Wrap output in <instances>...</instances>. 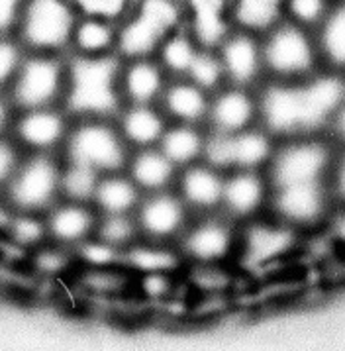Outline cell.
Masks as SVG:
<instances>
[{
	"label": "cell",
	"mask_w": 345,
	"mask_h": 351,
	"mask_svg": "<svg viewBox=\"0 0 345 351\" xmlns=\"http://www.w3.org/2000/svg\"><path fill=\"white\" fill-rule=\"evenodd\" d=\"M345 100V75L320 69L302 81H265L257 88L259 126L275 140L326 134Z\"/></svg>",
	"instance_id": "cell-1"
},
{
	"label": "cell",
	"mask_w": 345,
	"mask_h": 351,
	"mask_svg": "<svg viewBox=\"0 0 345 351\" xmlns=\"http://www.w3.org/2000/svg\"><path fill=\"white\" fill-rule=\"evenodd\" d=\"M122 57L73 56L63 108L73 118H116L122 110L120 77Z\"/></svg>",
	"instance_id": "cell-2"
},
{
	"label": "cell",
	"mask_w": 345,
	"mask_h": 351,
	"mask_svg": "<svg viewBox=\"0 0 345 351\" xmlns=\"http://www.w3.org/2000/svg\"><path fill=\"white\" fill-rule=\"evenodd\" d=\"M337 152L340 149L326 134L276 140L273 157L265 167L271 191L290 184L330 183Z\"/></svg>",
	"instance_id": "cell-3"
},
{
	"label": "cell",
	"mask_w": 345,
	"mask_h": 351,
	"mask_svg": "<svg viewBox=\"0 0 345 351\" xmlns=\"http://www.w3.org/2000/svg\"><path fill=\"white\" fill-rule=\"evenodd\" d=\"M261 51L265 81H302L322 69L314 32L285 18L261 34Z\"/></svg>",
	"instance_id": "cell-4"
},
{
	"label": "cell",
	"mask_w": 345,
	"mask_h": 351,
	"mask_svg": "<svg viewBox=\"0 0 345 351\" xmlns=\"http://www.w3.org/2000/svg\"><path fill=\"white\" fill-rule=\"evenodd\" d=\"M63 161L79 163L108 175L126 171L132 147L114 118H77L63 143Z\"/></svg>",
	"instance_id": "cell-5"
},
{
	"label": "cell",
	"mask_w": 345,
	"mask_h": 351,
	"mask_svg": "<svg viewBox=\"0 0 345 351\" xmlns=\"http://www.w3.org/2000/svg\"><path fill=\"white\" fill-rule=\"evenodd\" d=\"M185 24L182 0H134L120 20L118 56H155L169 34Z\"/></svg>",
	"instance_id": "cell-6"
},
{
	"label": "cell",
	"mask_w": 345,
	"mask_h": 351,
	"mask_svg": "<svg viewBox=\"0 0 345 351\" xmlns=\"http://www.w3.org/2000/svg\"><path fill=\"white\" fill-rule=\"evenodd\" d=\"M79 10L71 0H24L14 36L29 53L69 49Z\"/></svg>",
	"instance_id": "cell-7"
},
{
	"label": "cell",
	"mask_w": 345,
	"mask_h": 351,
	"mask_svg": "<svg viewBox=\"0 0 345 351\" xmlns=\"http://www.w3.org/2000/svg\"><path fill=\"white\" fill-rule=\"evenodd\" d=\"M69 61L61 53H29L8 86V102L14 112L59 106L65 100Z\"/></svg>",
	"instance_id": "cell-8"
},
{
	"label": "cell",
	"mask_w": 345,
	"mask_h": 351,
	"mask_svg": "<svg viewBox=\"0 0 345 351\" xmlns=\"http://www.w3.org/2000/svg\"><path fill=\"white\" fill-rule=\"evenodd\" d=\"M61 157L53 154H29L20 159L0 197L14 212L45 214L61 200Z\"/></svg>",
	"instance_id": "cell-9"
},
{
	"label": "cell",
	"mask_w": 345,
	"mask_h": 351,
	"mask_svg": "<svg viewBox=\"0 0 345 351\" xmlns=\"http://www.w3.org/2000/svg\"><path fill=\"white\" fill-rule=\"evenodd\" d=\"M187 263H234L239 255V226L222 212L194 216L179 239Z\"/></svg>",
	"instance_id": "cell-10"
},
{
	"label": "cell",
	"mask_w": 345,
	"mask_h": 351,
	"mask_svg": "<svg viewBox=\"0 0 345 351\" xmlns=\"http://www.w3.org/2000/svg\"><path fill=\"white\" fill-rule=\"evenodd\" d=\"M335 200L330 183L290 184L271 191L267 212L278 222L298 230L300 234L314 232L330 220Z\"/></svg>",
	"instance_id": "cell-11"
},
{
	"label": "cell",
	"mask_w": 345,
	"mask_h": 351,
	"mask_svg": "<svg viewBox=\"0 0 345 351\" xmlns=\"http://www.w3.org/2000/svg\"><path fill=\"white\" fill-rule=\"evenodd\" d=\"M276 140L261 126H253L237 134L208 132L204 157L222 173L230 171H265L275 152Z\"/></svg>",
	"instance_id": "cell-12"
},
{
	"label": "cell",
	"mask_w": 345,
	"mask_h": 351,
	"mask_svg": "<svg viewBox=\"0 0 345 351\" xmlns=\"http://www.w3.org/2000/svg\"><path fill=\"white\" fill-rule=\"evenodd\" d=\"M304 234L278 222L269 212L239 226V255L237 265L253 261L255 265H269L296 252Z\"/></svg>",
	"instance_id": "cell-13"
},
{
	"label": "cell",
	"mask_w": 345,
	"mask_h": 351,
	"mask_svg": "<svg viewBox=\"0 0 345 351\" xmlns=\"http://www.w3.org/2000/svg\"><path fill=\"white\" fill-rule=\"evenodd\" d=\"M193 218L194 214L175 189L143 195L136 210L141 238L165 243H179Z\"/></svg>",
	"instance_id": "cell-14"
},
{
	"label": "cell",
	"mask_w": 345,
	"mask_h": 351,
	"mask_svg": "<svg viewBox=\"0 0 345 351\" xmlns=\"http://www.w3.org/2000/svg\"><path fill=\"white\" fill-rule=\"evenodd\" d=\"M220 57L222 69L228 84L259 88L265 81L263 73L261 36L249 29L232 28L214 45Z\"/></svg>",
	"instance_id": "cell-15"
},
{
	"label": "cell",
	"mask_w": 345,
	"mask_h": 351,
	"mask_svg": "<svg viewBox=\"0 0 345 351\" xmlns=\"http://www.w3.org/2000/svg\"><path fill=\"white\" fill-rule=\"evenodd\" d=\"M71 126V114L65 108H34L12 118V138L20 149L29 154H56L63 149Z\"/></svg>",
	"instance_id": "cell-16"
},
{
	"label": "cell",
	"mask_w": 345,
	"mask_h": 351,
	"mask_svg": "<svg viewBox=\"0 0 345 351\" xmlns=\"http://www.w3.org/2000/svg\"><path fill=\"white\" fill-rule=\"evenodd\" d=\"M271 186L265 171H230L224 179L220 212L237 226L263 216L269 208Z\"/></svg>",
	"instance_id": "cell-17"
},
{
	"label": "cell",
	"mask_w": 345,
	"mask_h": 351,
	"mask_svg": "<svg viewBox=\"0 0 345 351\" xmlns=\"http://www.w3.org/2000/svg\"><path fill=\"white\" fill-rule=\"evenodd\" d=\"M259 126L257 88L226 84L210 99L206 130L214 134H237Z\"/></svg>",
	"instance_id": "cell-18"
},
{
	"label": "cell",
	"mask_w": 345,
	"mask_h": 351,
	"mask_svg": "<svg viewBox=\"0 0 345 351\" xmlns=\"http://www.w3.org/2000/svg\"><path fill=\"white\" fill-rule=\"evenodd\" d=\"M171 75L155 56L122 59L118 86L122 104H159Z\"/></svg>",
	"instance_id": "cell-19"
},
{
	"label": "cell",
	"mask_w": 345,
	"mask_h": 351,
	"mask_svg": "<svg viewBox=\"0 0 345 351\" xmlns=\"http://www.w3.org/2000/svg\"><path fill=\"white\" fill-rule=\"evenodd\" d=\"M224 179L226 173H222L220 169L206 161H198L189 167L179 169L175 191L194 216L214 214L220 212Z\"/></svg>",
	"instance_id": "cell-20"
},
{
	"label": "cell",
	"mask_w": 345,
	"mask_h": 351,
	"mask_svg": "<svg viewBox=\"0 0 345 351\" xmlns=\"http://www.w3.org/2000/svg\"><path fill=\"white\" fill-rule=\"evenodd\" d=\"M98 216L100 214L93 206V202L61 198L56 206L45 212L47 236L51 241L75 250L95 236Z\"/></svg>",
	"instance_id": "cell-21"
},
{
	"label": "cell",
	"mask_w": 345,
	"mask_h": 351,
	"mask_svg": "<svg viewBox=\"0 0 345 351\" xmlns=\"http://www.w3.org/2000/svg\"><path fill=\"white\" fill-rule=\"evenodd\" d=\"M212 95L189 77H171L159 99V108L169 122L206 126Z\"/></svg>",
	"instance_id": "cell-22"
},
{
	"label": "cell",
	"mask_w": 345,
	"mask_h": 351,
	"mask_svg": "<svg viewBox=\"0 0 345 351\" xmlns=\"http://www.w3.org/2000/svg\"><path fill=\"white\" fill-rule=\"evenodd\" d=\"M114 120L132 152L157 147L169 126L159 104H128L122 106Z\"/></svg>",
	"instance_id": "cell-23"
},
{
	"label": "cell",
	"mask_w": 345,
	"mask_h": 351,
	"mask_svg": "<svg viewBox=\"0 0 345 351\" xmlns=\"http://www.w3.org/2000/svg\"><path fill=\"white\" fill-rule=\"evenodd\" d=\"M126 173L143 195H152L175 189L179 167L159 147H147L132 152Z\"/></svg>",
	"instance_id": "cell-24"
},
{
	"label": "cell",
	"mask_w": 345,
	"mask_h": 351,
	"mask_svg": "<svg viewBox=\"0 0 345 351\" xmlns=\"http://www.w3.org/2000/svg\"><path fill=\"white\" fill-rule=\"evenodd\" d=\"M120 22L104 16L79 14L71 36L73 56L104 57L118 53Z\"/></svg>",
	"instance_id": "cell-25"
},
{
	"label": "cell",
	"mask_w": 345,
	"mask_h": 351,
	"mask_svg": "<svg viewBox=\"0 0 345 351\" xmlns=\"http://www.w3.org/2000/svg\"><path fill=\"white\" fill-rule=\"evenodd\" d=\"M73 277L88 296L124 300L126 296L136 295V273H132L124 263L100 267L79 265Z\"/></svg>",
	"instance_id": "cell-26"
},
{
	"label": "cell",
	"mask_w": 345,
	"mask_h": 351,
	"mask_svg": "<svg viewBox=\"0 0 345 351\" xmlns=\"http://www.w3.org/2000/svg\"><path fill=\"white\" fill-rule=\"evenodd\" d=\"M122 263L136 275L143 273H182L187 265L177 243L139 239L122 252Z\"/></svg>",
	"instance_id": "cell-27"
},
{
	"label": "cell",
	"mask_w": 345,
	"mask_h": 351,
	"mask_svg": "<svg viewBox=\"0 0 345 351\" xmlns=\"http://www.w3.org/2000/svg\"><path fill=\"white\" fill-rule=\"evenodd\" d=\"M143 193L126 171L100 175L93 197L98 214H136Z\"/></svg>",
	"instance_id": "cell-28"
},
{
	"label": "cell",
	"mask_w": 345,
	"mask_h": 351,
	"mask_svg": "<svg viewBox=\"0 0 345 351\" xmlns=\"http://www.w3.org/2000/svg\"><path fill=\"white\" fill-rule=\"evenodd\" d=\"M206 126L196 124H177L169 122L163 138L159 141V149L179 169L189 167L193 163L202 161L204 145H206Z\"/></svg>",
	"instance_id": "cell-29"
},
{
	"label": "cell",
	"mask_w": 345,
	"mask_h": 351,
	"mask_svg": "<svg viewBox=\"0 0 345 351\" xmlns=\"http://www.w3.org/2000/svg\"><path fill=\"white\" fill-rule=\"evenodd\" d=\"M322 69L345 75V4H333L314 29Z\"/></svg>",
	"instance_id": "cell-30"
},
{
	"label": "cell",
	"mask_w": 345,
	"mask_h": 351,
	"mask_svg": "<svg viewBox=\"0 0 345 351\" xmlns=\"http://www.w3.org/2000/svg\"><path fill=\"white\" fill-rule=\"evenodd\" d=\"M285 18V0H230L232 26L265 34Z\"/></svg>",
	"instance_id": "cell-31"
},
{
	"label": "cell",
	"mask_w": 345,
	"mask_h": 351,
	"mask_svg": "<svg viewBox=\"0 0 345 351\" xmlns=\"http://www.w3.org/2000/svg\"><path fill=\"white\" fill-rule=\"evenodd\" d=\"M202 47L204 45L198 42L193 29L185 22L173 34L167 36L165 42L159 45L155 57L161 61V65L171 77H185Z\"/></svg>",
	"instance_id": "cell-32"
},
{
	"label": "cell",
	"mask_w": 345,
	"mask_h": 351,
	"mask_svg": "<svg viewBox=\"0 0 345 351\" xmlns=\"http://www.w3.org/2000/svg\"><path fill=\"white\" fill-rule=\"evenodd\" d=\"M28 265L36 271V275L43 279L59 281L61 277L67 275L73 277V273L79 267V259L73 247L47 239L40 247L28 253Z\"/></svg>",
	"instance_id": "cell-33"
},
{
	"label": "cell",
	"mask_w": 345,
	"mask_h": 351,
	"mask_svg": "<svg viewBox=\"0 0 345 351\" xmlns=\"http://www.w3.org/2000/svg\"><path fill=\"white\" fill-rule=\"evenodd\" d=\"M4 238L12 241L20 250L29 253L32 250L40 247L45 243L47 236V224H45V214H36V212H14L10 222L6 226Z\"/></svg>",
	"instance_id": "cell-34"
},
{
	"label": "cell",
	"mask_w": 345,
	"mask_h": 351,
	"mask_svg": "<svg viewBox=\"0 0 345 351\" xmlns=\"http://www.w3.org/2000/svg\"><path fill=\"white\" fill-rule=\"evenodd\" d=\"M93 238L124 252L141 239L136 214H100Z\"/></svg>",
	"instance_id": "cell-35"
},
{
	"label": "cell",
	"mask_w": 345,
	"mask_h": 351,
	"mask_svg": "<svg viewBox=\"0 0 345 351\" xmlns=\"http://www.w3.org/2000/svg\"><path fill=\"white\" fill-rule=\"evenodd\" d=\"M182 285L180 273H143L136 275V296L141 302L165 304L179 296Z\"/></svg>",
	"instance_id": "cell-36"
},
{
	"label": "cell",
	"mask_w": 345,
	"mask_h": 351,
	"mask_svg": "<svg viewBox=\"0 0 345 351\" xmlns=\"http://www.w3.org/2000/svg\"><path fill=\"white\" fill-rule=\"evenodd\" d=\"M63 159V157H61ZM100 175L93 169L63 161V175H61V198L77 200V202H93L95 191Z\"/></svg>",
	"instance_id": "cell-37"
},
{
	"label": "cell",
	"mask_w": 345,
	"mask_h": 351,
	"mask_svg": "<svg viewBox=\"0 0 345 351\" xmlns=\"http://www.w3.org/2000/svg\"><path fill=\"white\" fill-rule=\"evenodd\" d=\"M185 77H189L198 86H202L210 95H214L216 90H220L222 86L228 84L224 69H222L220 57L214 47H202Z\"/></svg>",
	"instance_id": "cell-38"
},
{
	"label": "cell",
	"mask_w": 345,
	"mask_h": 351,
	"mask_svg": "<svg viewBox=\"0 0 345 351\" xmlns=\"http://www.w3.org/2000/svg\"><path fill=\"white\" fill-rule=\"evenodd\" d=\"M331 6V0H285V20L314 32L324 22Z\"/></svg>",
	"instance_id": "cell-39"
},
{
	"label": "cell",
	"mask_w": 345,
	"mask_h": 351,
	"mask_svg": "<svg viewBox=\"0 0 345 351\" xmlns=\"http://www.w3.org/2000/svg\"><path fill=\"white\" fill-rule=\"evenodd\" d=\"M24 57L26 49L14 34H0V90L8 88L14 81Z\"/></svg>",
	"instance_id": "cell-40"
},
{
	"label": "cell",
	"mask_w": 345,
	"mask_h": 351,
	"mask_svg": "<svg viewBox=\"0 0 345 351\" xmlns=\"http://www.w3.org/2000/svg\"><path fill=\"white\" fill-rule=\"evenodd\" d=\"M71 2L79 10V14L104 16L120 22L134 0H71Z\"/></svg>",
	"instance_id": "cell-41"
},
{
	"label": "cell",
	"mask_w": 345,
	"mask_h": 351,
	"mask_svg": "<svg viewBox=\"0 0 345 351\" xmlns=\"http://www.w3.org/2000/svg\"><path fill=\"white\" fill-rule=\"evenodd\" d=\"M20 159H22V149L18 147V143L14 140H6L2 136L0 138V193L4 191L10 177L14 175Z\"/></svg>",
	"instance_id": "cell-42"
},
{
	"label": "cell",
	"mask_w": 345,
	"mask_h": 351,
	"mask_svg": "<svg viewBox=\"0 0 345 351\" xmlns=\"http://www.w3.org/2000/svg\"><path fill=\"white\" fill-rule=\"evenodd\" d=\"M330 191L335 200V206L345 208V147L335 155L330 173Z\"/></svg>",
	"instance_id": "cell-43"
},
{
	"label": "cell",
	"mask_w": 345,
	"mask_h": 351,
	"mask_svg": "<svg viewBox=\"0 0 345 351\" xmlns=\"http://www.w3.org/2000/svg\"><path fill=\"white\" fill-rule=\"evenodd\" d=\"M24 0H0V34H14Z\"/></svg>",
	"instance_id": "cell-44"
},
{
	"label": "cell",
	"mask_w": 345,
	"mask_h": 351,
	"mask_svg": "<svg viewBox=\"0 0 345 351\" xmlns=\"http://www.w3.org/2000/svg\"><path fill=\"white\" fill-rule=\"evenodd\" d=\"M326 136L330 138L337 149H344L345 147V100L342 102V106L335 110V114L331 116L328 130H326Z\"/></svg>",
	"instance_id": "cell-45"
},
{
	"label": "cell",
	"mask_w": 345,
	"mask_h": 351,
	"mask_svg": "<svg viewBox=\"0 0 345 351\" xmlns=\"http://www.w3.org/2000/svg\"><path fill=\"white\" fill-rule=\"evenodd\" d=\"M12 118H14V108H12V104L8 102L6 97L0 95V138L4 136L6 128L12 124Z\"/></svg>",
	"instance_id": "cell-46"
},
{
	"label": "cell",
	"mask_w": 345,
	"mask_h": 351,
	"mask_svg": "<svg viewBox=\"0 0 345 351\" xmlns=\"http://www.w3.org/2000/svg\"><path fill=\"white\" fill-rule=\"evenodd\" d=\"M12 214H14V210L8 206V202L4 198L0 197V236L4 234V230H6V226L10 222Z\"/></svg>",
	"instance_id": "cell-47"
},
{
	"label": "cell",
	"mask_w": 345,
	"mask_h": 351,
	"mask_svg": "<svg viewBox=\"0 0 345 351\" xmlns=\"http://www.w3.org/2000/svg\"><path fill=\"white\" fill-rule=\"evenodd\" d=\"M333 4H345V0H331Z\"/></svg>",
	"instance_id": "cell-48"
}]
</instances>
